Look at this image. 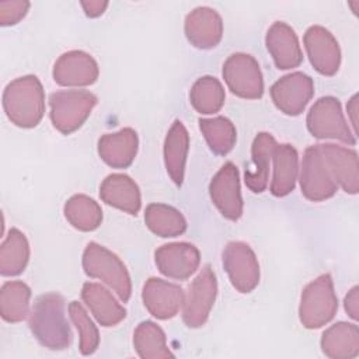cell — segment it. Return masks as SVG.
Wrapping results in <instances>:
<instances>
[{
	"instance_id": "obj_23",
	"label": "cell",
	"mask_w": 359,
	"mask_h": 359,
	"mask_svg": "<svg viewBox=\"0 0 359 359\" xmlns=\"http://www.w3.org/2000/svg\"><path fill=\"white\" fill-rule=\"evenodd\" d=\"M321 351L331 359H351L359 355V328L339 321L327 328L321 337Z\"/></svg>"
},
{
	"instance_id": "obj_9",
	"label": "cell",
	"mask_w": 359,
	"mask_h": 359,
	"mask_svg": "<svg viewBox=\"0 0 359 359\" xmlns=\"http://www.w3.org/2000/svg\"><path fill=\"white\" fill-rule=\"evenodd\" d=\"M300 188L306 199L321 202L335 195L338 185L332 180L318 144L309 146L303 153L300 167Z\"/></svg>"
},
{
	"instance_id": "obj_4",
	"label": "cell",
	"mask_w": 359,
	"mask_h": 359,
	"mask_svg": "<svg viewBox=\"0 0 359 359\" xmlns=\"http://www.w3.org/2000/svg\"><path fill=\"white\" fill-rule=\"evenodd\" d=\"M338 297L334 290L332 278L328 273L320 275L302 292L299 318L303 327L317 330L328 324L337 314Z\"/></svg>"
},
{
	"instance_id": "obj_11",
	"label": "cell",
	"mask_w": 359,
	"mask_h": 359,
	"mask_svg": "<svg viewBox=\"0 0 359 359\" xmlns=\"http://www.w3.org/2000/svg\"><path fill=\"white\" fill-rule=\"evenodd\" d=\"M275 107L290 116L300 115L314 94V83L310 76L294 72L280 77L269 90Z\"/></svg>"
},
{
	"instance_id": "obj_7",
	"label": "cell",
	"mask_w": 359,
	"mask_h": 359,
	"mask_svg": "<svg viewBox=\"0 0 359 359\" xmlns=\"http://www.w3.org/2000/svg\"><path fill=\"white\" fill-rule=\"evenodd\" d=\"M217 294V280L210 265H205L188 287L182 304V320L188 328L202 327Z\"/></svg>"
},
{
	"instance_id": "obj_30",
	"label": "cell",
	"mask_w": 359,
	"mask_h": 359,
	"mask_svg": "<svg viewBox=\"0 0 359 359\" xmlns=\"http://www.w3.org/2000/svg\"><path fill=\"white\" fill-rule=\"evenodd\" d=\"M133 346L143 359H167L174 358L167 348L165 334L153 321H142L133 332Z\"/></svg>"
},
{
	"instance_id": "obj_19",
	"label": "cell",
	"mask_w": 359,
	"mask_h": 359,
	"mask_svg": "<svg viewBox=\"0 0 359 359\" xmlns=\"http://www.w3.org/2000/svg\"><path fill=\"white\" fill-rule=\"evenodd\" d=\"M265 45L279 70L297 67L303 62V52L297 35L294 29L283 21H275L269 27Z\"/></svg>"
},
{
	"instance_id": "obj_27",
	"label": "cell",
	"mask_w": 359,
	"mask_h": 359,
	"mask_svg": "<svg viewBox=\"0 0 359 359\" xmlns=\"http://www.w3.org/2000/svg\"><path fill=\"white\" fill-rule=\"evenodd\" d=\"M29 259V244L24 233L10 229L0 245V273L3 276L20 275Z\"/></svg>"
},
{
	"instance_id": "obj_26",
	"label": "cell",
	"mask_w": 359,
	"mask_h": 359,
	"mask_svg": "<svg viewBox=\"0 0 359 359\" xmlns=\"http://www.w3.org/2000/svg\"><path fill=\"white\" fill-rule=\"evenodd\" d=\"M276 140L271 133L261 132L255 136L251 146V157L254 170H245L244 181L250 191L261 194L265 191L268 184L269 163L276 147Z\"/></svg>"
},
{
	"instance_id": "obj_15",
	"label": "cell",
	"mask_w": 359,
	"mask_h": 359,
	"mask_svg": "<svg viewBox=\"0 0 359 359\" xmlns=\"http://www.w3.org/2000/svg\"><path fill=\"white\" fill-rule=\"evenodd\" d=\"M95 59L83 50H69L59 56L53 65V80L65 87L91 86L98 79Z\"/></svg>"
},
{
	"instance_id": "obj_31",
	"label": "cell",
	"mask_w": 359,
	"mask_h": 359,
	"mask_svg": "<svg viewBox=\"0 0 359 359\" xmlns=\"http://www.w3.org/2000/svg\"><path fill=\"white\" fill-rule=\"evenodd\" d=\"M65 217L77 230L93 231L102 222L101 206L87 195H73L63 208Z\"/></svg>"
},
{
	"instance_id": "obj_25",
	"label": "cell",
	"mask_w": 359,
	"mask_h": 359,
	"mask_svg": "<svg viewBox=\"0 0 359 359\" xmlns=\"http://www.w3.org/2000/svg\"><path fill=\"white\" fill-rule=\"evenodd\" d=\"M273 174L271 181V192L275 196H286L294 189L297 171H299V156L296 149L289 144H276L273 154Z\"/></svg>"
},
{
	"instance_id": "obj_13",
	"label": "cell",
	"mask_w": 359,
	"mask_h": 359,
	"mask_svg": "<svg viewBox=\"0 0 359 359\" xmlns=\"http://www.w3.org/2000/svg\"><path fill=\"white\" fill-rule=\"evenodd\" d=\"M311 66L323 76H334L341 65V49L334 35L321 25H311L303 36Z\"/></svg>"
},
{
	"instance_id": "obj_2",
	"label": "cell",
	"mask_w": 359,
	"mask_h": 359,
	"mask_svg": "<svg viewBox=\"0 0 359 359\" xmlns=\"http://www.w3.org/2000/svg\"><path fill=\"white\" fill-rule=\"evenodd\" d=\"M3 108L15 126H36L45 114V93L39 79L28 74L10 81L3 93Z\"/></svg>"
},
{
	"instance_id": "obj_34",
	"label": "cell",
	"mask_w": 359,
	"mask_h": 359,
	"mask_svg": "<svg viewBox=\"0 0 359 359\" xmlns=\"http://www.w3.org/2000/svg\"><path fill=\"white\" fill-rule=\"evenodd\" d=\"M69 316L80 337V353L84 356L93 355L100 345L98 328L94 325L86 309L79 302H72L69 304Z\"/></svg>"
},
{
	"instance_id": "obj_35",
	"label": "cell",
	"mask_w": 359,
	"mask_h": 359,
	"mask_svg": "<svg viewBox=\"0 0 359 359\" xmlns=\"http://www.w3.org/2000/svg\"><path fill=\"white\" fill-rule=\"evenodd\" d=\"M29 8V1H1L0 3V24L14 25L25 17Z\"/></svg>"
},
{
	"instance_id": "obj_21",
	"label": "cell",
	"mask_w": 359,
	"mask_h": 359,
	"mask_svg": "<svg viewBox=\"0 0 359 359\" xmlns=\"http://www.w3.org/2000/svg\"><path fill=\"white\" fill-rule=\"evenodd\" d=\"M81 299L102 327H114L126 317L125 307L101 283L86 282L81 287Z\"/></svg>"
},
{
	"instance_id": "obj_36",
	"label": "cell",
	"mask_w": 359,
	"mask_h": 359,
	"mask_svg": "<svg viewBox=\"0 0 359 359\" xmlns=\"http://www.w3.org/2000/svg\"><path fill=\"white\" fill-rule=\"evenodd\" d=\"M359 287L358 286H353L348 294L345 296V300H344V307H345V311L348 313V316L353 320H358L359 318Z\"/></svg>"
},
{
	"instance_id": "obj_38",
	"label": "cell",
	"mask_w": 359,
	"mask_h": 359,
	"mask_svg": "<svg viewBox=\"0 0 359 359\" xmlns=\"http://www.w3.org/2000/svg\"><path fill=\"white\" fill-rule=\"evenodd\" d=\"M346 109H348V115L351 118V123L353 126V135L356 136V115H358V94H355L349 101H348V105H346Z\"/></svg>"
},
{
	"instance_id": "obj_17",
	"label": "cell",
	"mask_w": 359,
	"mask_h": 359,
	"mask_svg": "<svg viewBox=\"0 0 359 359\" xmlns=\"http://www.w3.org/2000/svg\"><path fill=\"white\" fill-rule=\"evenodd\" d=\"M325 165L337 182L346 194L356 195L359 191L358 153L353 149L334 143L318 144Z\"/></svg>"
},
{
	"instance_id": "obj_1",
	"label": "cell",
	"mask_w": 359,
	"mask_h": 359,
	"mask_svg": "<svg viewBox=\"0 0 359 359\" xmlns=\"http://www.w3.org/2000/svg\"><path fill=\"white\" fill-rule=\"evenodd\" d=\"M28 325L35 339L48 349L62 351L72 342L66 302L59 293H43L35 299L28 316Z\"/></svg>"
},
{
	"instance_id": "obj_32",
	"label": "cell",
	"mask_w": 359,
	"mask_h": 359,
	"mask_svg": "<svg viewBox=\"0 0 359 359\" xmlns=\"http://www.w3.org/2000/svg\"><path fill=\"white\" fill-rule=\"evenodd\" d=\"M224 100L226 93L222 83L212 76L199 77L189 91L191 105L196 112L205 115L219 112Z\"/></svg>"
},
{
	"instance_id": "obj_22",
	"label": "cell",
	"mask_w": 359,
	"mask_h": 359,
	"mask_svg": "<svg viewBox=\"0 0 359 359\" xmlns=\"http://www.w3.org/2000/svg\"><path fill=\"white\" fill-rule=\"evenodd\" d=\"M100 198L129 215H137L142 206L139 187L126 174H109L100 185Z\"/></svg>"
},
{
	"instance_id": "obj_28",
	"label": "cell",
	"mask_w": 359,
	"mask_h": 359,
	"mask_svg": "<svg viewBox=\"0 0 359 359\" xmlns=\"http://www.w3.org/2000/svg\"><path fill=\"white\" fill-rule=\"evenodd\" d=\"M146 226L160 237H177L185 233L187 220L182 213L164 203H150L144 210Z\"/></svg>"
},
{
	"instance_id": "obj_12",
	"label": "cell",
	"mask_w": 359,
	"mask_h": 359,
	"mask_svg": "<svg viewBox=\"0 0 359 359\" xmlns=\"http://www.w3.org/2000/svg\"><path fill=\"white\" fill-rule=\"evenodd\" d=\"M209 195L219 212L229 220H238L243 215V198L237 167L227 161L209 184Z\"/></svg>"
},
{
	"instance_id": "obj_18",
	"label": "cell",
	"mask_w": 359,
	"mask_h": 359,
	"mask_svg": "<svg viewBox=\"0 0 359 359\" xmlns=\"http://www.w3.org/2000/svg\"><path fill=\"white\" fill-rule=\"evenodd\" d=\"M185 36L198 49L215 48L223 36L220 14L210 7H196L185 17Z\"/></svg>"
},
{
	"instance_id": "obj_3",
	"label": "cell",
	"mask_w": 359,
	"mask_h": 359,
	"mask_svg": "<svg viewBox=\"0 0 359 359\" xmlns=\"http://www.w3.org/2000/svg\"><path fill=\"white\" fill-rule=\"evenodd\" d=\"M83 269L87 276L102 280L126 303L132 293L129 272L121 258L108 248L91 241L83 252Z\"/></svg>"
},
{
	"instance_id": "obj_29",
	"label": "cell",
	"mask_w": 359,
	"mask_h": 359,
	"mask_svg": "<svg viewBox=\"0 0 359 359\" xmlns=\"http://www.w3.org/2000/svg\"><path fill=\"white\" fill-rule=\"evenodd\" d=\"M31 289L21 280L3 283L0 289V314L7 323H20L29 313Z\"/></svg>"
},
{
	"instance_id": "obj_24",
	"label": "cell",
	"mask_w": 359,
	"mask_h": 359,
	"mask_svg": "<svg viewBox=\"0 0 359 359\" xmlns=\"http://www.w3.org/2000/svg\"><path fill=\"white\" fill-rule=\"evenodd\" d=\"M189 150V135L181 121H174L164 140L165 170L177 187L182 185Z\"/></svg>"
},
{
	"instance_id": "obj_5",
	"label": "cell",
	"mask_w": 359,
	"mask_h": 359,
	"mask_svg": "<svg viewBox=\"0 0 359 359\" xmlns=\"http://www.w3.org/2000/svg\"><path fill=\"white\" fill-rule=\"evenodd\" d=\"M97 104V97L87 90H62L49 97L50 121L63 135L77 130L90 116Z\"/></svg>"
},
{
	"instance_id": "obj_33",
	"label": "cell",
	"mask_w": 359,
	"mask_h": 359,
	"mask_svg": "<svg viewBox=\"0 0 359 359\" xmlns=\"http://www.w3.org/2000/svg\"><path fill=\"white\" fill-rule=\"evenodd\" d=\"M199 128L213 153L219 156H224L234 147L237 140V132L233 122L229 118L226 116H215L210 119L201 118Z\"/></svg>"
},
{
	"instance_id": "obj_14",
	"label": "cell",
	"mask_w": 359,
	"mask_h": 359,
	"mask_svg": "<svg viewBox=\"0 0 359 359\" xmlns=\"http://www.w3.org/2000/svg\"><path fill=\"white\" fill-rule=\"evenodd\" d=\"M158 271L167 278L188 279L201 264V252L191 243H170L158 247L154 252Z\"/></svg>"
},
{
	"instance_id": "obj_20",
	"label": "cell",
	"mask_w": 359,
	"mask_h": 359,
	"mask_svg": "<svg viewBox=\"0 0 359 359\" xmlns=\"http://www.w3.org/2000/svg\"><path fill=\"white\" fill-rule=\"evenodd\" d=\"M139 139L132 128H123L115 133L102 135L98 140V154L112 168L129 167L137 153Z\"/></svg>"
},
{
	"instance_id": "obj_37",
	"label": "cell",
	"mask_w": 359,
	"mask_h": 359,
	"mask_svg": "<svg viewBox=\"0 0 359 359\" xmlns=\"http://www.w3.org/2000/svg\"><path fill=\"white\" fill-rule=\"evenodd\" d=\"M80 4L83 7L86 15L91 17V18L101 15L105 11V8L108 7V1H105V0H88V1H81Z\"/></svg>"
},
{
	"instance_id": "obj_16",
	"label": "cell",
	"mask_w": 359,
	"mask_h": 359,
	"mask_svg": "<svg viewBox=\"0 0 359 359\" xmlns=\"http://www.w3.org/2000/svg\"><path fill=\"white\" fill-rule=\"evenodd\" d=\"M185 293L180 285L160 278L146 280L142 290V300L149 313L158 320H170L177 316L184 304Z\"/></svg>"
},
{
	"instance_id": "obj_8",
	"label": "cell",
	"mask_w": 359,
	"mask_h": 359,
	"mask_svg": "<svg viewBox=\"0 0 359 359\" xmlns=\"http://www.w3.org/2000/svg\"><path fill=\"white\" fill-rule=\"evenodd\" d=\"M223 79L240 98L258 100L264 94V79L258 62L248 53H233L223 63Z\"/></svg>"
},
{
	"instance_id": "obj_10",
	"label": "cell",
	"mask_w": 359,
	"mask_h": 359,
	"mask_svg": "<svg viewBox=\"0 0 359 359\" xmlns=\"http://www.w3.org/2000/svg\"><path fill=\"white\" fill-rule=\"evenodd\" d=\"M223 266L236 290L252 292L259 283V264L251 247L243 241H230L223 250Z\"/></svg>"
},
{
	"instance_id": "obj_6",
	"label": "cell",
	"mask_w": 359,
	"mask_h": 359,
	"mask_svg": "<svg viewBox=\"0 0 359 359\" xmlns=\"http://www.w3.org/2000/svg\"><path fill=\"white\" fill-rule=\"evenodd\" d=\"M307 129L317 139H335L349 146L356 137L348 126L338 98L327 95L318 98L307 114Z\"/></svg>"
}]
</instances>
